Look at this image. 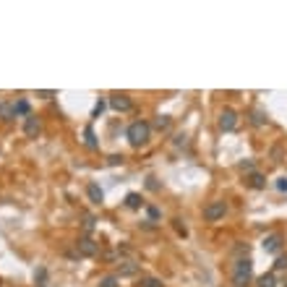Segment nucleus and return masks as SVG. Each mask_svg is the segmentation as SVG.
<instances>
[{
  "label": "nucleus",
  "instance_id": "1",
  "mask_svg": "<svg viewBox=\"0 0 287 287\" xmlns=\"http://www.w3.org/2000/svg\"><path fill=\"white\" fill-rule=\"evenodd\" d=\"M230 277H232V285H235V287H248L251 280H253V261L248 259V256H240V259H235Z\"/></svg>",
  "mask_w": 287,
  "mask_h": 287
},
{
  "label": "nucleus",
  "instance_id": "2",
  "mask_svg": "<svg viewBox=\"0 0 287 287\" xmlns=\"http://www.w3.org/2000/svg\"><path fill=\"white\" fill-rule=\"evenodd\" d=\"M126 136L131 141V146H144V144L151 139V126L146 120H133L126 131Z\"/></svg>",
  "mask_w": 287,
  "mask_h": 287
},
{
  "label": "nucleus",
  "instance_id": "3",
  "mask_svg": "<svg viewBox=\"0 0 287 287\" xmlns=\"http://www.w3.org/2000/svg\"><path fill=\"white\" fill-rule=\"evenodd\" d=\"M224 214H227V204L219 201V199L217 201H209L207 207H204V219H207V222H219Z\"/></svg>",
  "mask_w": 287,
  "mask_h": 287
},
{
  "label": "nucleus",
  "instance_id": "4",
  "mask_svg": "<svg viewBox=\"0 0 287 287\" xmlns=\"http://www.w3.org/2000/svg\"><path fill=\"white\" fill-rule=\"evenodd\" d=\"M235 126H238V112L230 110V107H224L219 112V128L222 131H235Z\"/></svg>",
  "mask_w": 287,
  "mask_h": 287
},
{
  "label": "nucleus",
  "instance_id": "5",
  "mask_svg": "<svg viewBox=\"0 0 287 287\" xmlns=\"http://www.w3.org/2000/svg\"><path fill=\"white\" fill-rule=\"evenodd\" d=\"M76 248H78V253L81 256H99V243H94L91 238H78V243H76Z\"/></svg>",
  "mask_w": 287,
  "mask_h": 287
},
{
  "label": "nucleus",
  "instance_id": "6",
  "mask_svg": "<svg viewBox=\"0 0 287 287\" xmlns=\"http://www.w3.org/2000/svg\"><path fill=\"white\" fill-rule=\"evenodd\" d=\"M110 105H112V110H118V112H128L131 107H133V102H131V97L128 94H110Z\"/></svg>",
  "mask_w": 287,
  "mask_h": 287
},
{
  "label": "nucleus",
  "instance_id": "7",
  "mask_svg": "<svg viewBox=\"0 0 287 287\" xmlns=\"http://www.w3.org/2000/svg\"><path fill=\"white\" fill-rule=\"evenodd\" d=\"M42 131V123H39V118H34V115H29L26 120H24V133L29 139H37V133Z\"/></svg>",
  "mask_w": 287,
  "mask_h": 287
},
{
  "label": "nucleus",
  "instance_id": "8",
  "mask_svg": "<svg viewBox=\"0 0 287 287\" xmlns=\"http://www.w3.org/2000/svg\"><path fill=\"white\" fill-rule=\"evenodd\" d=\"M141 266L136 261H120L118 264V277H136Z\"/></svg>",
  "mask_w": 287,
  "mask_h": 287
},
{
  "label": "nucleus",
  "instance_id": "9",
  "mask_svg": "<svg viewBox=\"0 0 287 287\" xmlns=\"http://www.w3.org/2000/svg\"><path fill=\"white\" fill-rule=\"evenodd\" d=\"M282 248V235L280 232H274V235H269V238H264V251L266 253H277Z\"/></svg>",
  "mask_w": 287,
  "mask_h": 287
},
{
  "label": "nucleus",
  "instance_id": "10",
  "mask_svg": "<svg viewBox=\"0 0 287 287\" xmlns=\"http://www.w3.org/2000/svg\"><path fill=\"white\" fill-rule=\"evenodd\" d=\"M16 118V105L13 102H0V120H13Z\"/></svg>",
  "mask_w": 287,
  "mask_h": 287
},
{
  "label": "nucleus",
  "instance_id": "11",
  "mask_svg": "<svg viewBox=\"0 0 287 287\" xmlns=\"http://www.w3.org/2000/svg\"><path fill=\"white\" fill-rule=\"evenodd\" d=\"M86 193H89V199L94 201V204H102V199H105V193H102V188L97 186V183H89V186H86Z\"/></svg>",
  "mask_w": 287,
  "mask_h": 287
},
{
  "label": "nucleus",
  "instance_id": "12",
  "mask_svg": "<svg viewBox=\"0 0 287 287\" xmlns=\"http://www.w3.org/2000/svg\"><path fill=\"white\" fill-rule=\"evenodd\" d=\"M248 186H251V188H256V191H261V188H266V178L261 175V172H251Z\"/></svg>",
  "mask_w": 287,
  "mask_h": 287
},
{
  "label": "nucleus",
  "instance_id": "13",
  "mask_svg": "<svg viewBox=\"0 0 287 287\" xmlns=\"http://www.w3.org/2000/svg\"><path fill=\"white\" fill-rule=\"evenodd\" d=\"M136 287H165V282H162L159 277H141Z\"/></svg>",
  "mask_w": 287,
  "mask_h": 287
},
{
  "label": "nucleus",
  "instance_id": "14",
  "mask_svg": "<svg viewBox=\"0 0 287 287\" xmlns=\"http://www.w3.org/2000/svg\"><path fill=\"white\" fill-rule=\"evenodd\" d=\"M126 207H128V209H141L144 201H141L139 193H128V196H126Z\"/></svg>",
  "mask_w": 287,
  "mask_h": 287
},
{
  "label": "nucleus",
  "instance_id": "15",
  "mask_svg": "<svg viewBox=\"0 0 287 287\" xmlns=\"http://www.w3.org/2000/svg\"><path fill=\"white\" fill-rule=\"evenodd\" d=\"M99 287H120V277L118 274H107L99 280Z\"/></svg>",
  "mask_w": 287,
  "mask_h": 287
},
{
  "label": "nucleus",
  "instance_id": "16",
  "mask_svg": "<svg viewBox=\"0 0 287 287\" xmlns=\"http://www.w3.org/2000/svg\"><path fill=\"white\" fill-rule=\"evenodd\" d=\"M84 144L89 149H97V139H94V131H91V126L84 128Z\"/></svg>",
  "mask_w": 287,
  "mask_h": 287
},
{
  "label": "nucleus",
  "instance_id": "17",
  "mask_svg": "<svg viewBox=\"0 0 287 287\" xmlns=\"http://www.w3.org/2000/svg\"><path fill=\"white\" fill-rule=\"evenodd\" d=\"M259 287H277V277L269 272V274H264L259 277Z\"/></svg>",
  "mask_w": 287,
  "mask_h": 287
},
{
  "label": "nucleus",
  "instance_id": "18",
  "mask_svg": "<svg viewBox=\"0 0 287 287\" xmlns=\"http://www.w3.org/2000/svg\"><path fill=\"white\" fill-rule=\"evenodd\" d=\"M251 123H253V126H266V115L261 110H253L251 112Z\"/></svg>",
  "mask_w": 287,
  "mask_h": 287
},
{
  "label": "nucleus",
  "instance_id": "19",
  "mask_svg": "<svg viewBox=\"0 0 287 287\" xmlns=\"http://www.w3.org/2000/svg\"><path fill=\"white\" fill-rule=\"evenodd\" d=\"M34 282H37V287H47V272L39 266L37 269V274H34Z\"/></svg>",
  "mask_w": 287,
  "mask_h": 287
},
{
  "label": "nucleus",
  "instance_id": "20",
  "mask_svg": "<svg viewBox=\"0 0 287 287\" xmlns=\"http://www.w3.org/2000/svg\"><path fill=\"white\" fill-rule=\"evenodd\" d=\"M16 105V115H26L29 118V102L26 99H18V102H13Z\"/></svg>",
  "mask_w": 287,
  "mask_h": 287
},
{
  "label": "nucleus",
  "instance_id": "21",
  "mask_svg": "<svg viewBox=\"0 0 287 287\" xmlns=\"http://www.w3.org/2000/svg\"><path fill=\"white\" fill-rule=\"evenodd\" d=\"M285 269H287V256H280L274 261V272H285Z\"/></svg>",
  "mask_w": 287,
  "mask_h": 287
},
{
  "label": "nucleus",
  "instance_id": "22",
  "mask_svg": "<svg viewBox=\"0 0 287 287\" xmlns=\"http://www.w3.org/2000/svg\"><path fill=\"white\" fill-rule=\"evenodd\" d=\"M157 128H159V131L170 128V118H157Z\"/></svg>",
  "mask_w": 287,
  "mask_h": 287
},
{
  "label": "nucleus",
  "instance_id": "23",
  "mask_svg": "<svg viewBox=\"0 0 287 287\" xmlns=\"http://www.w3.org/2000/svg\"><path fill=\"white\" fill-rule=\"evenodd\" d=\"M102 110H105V102L99 99L97 105H94V112H91V115H94V118H99V115H102Z\"/></svg>",
  "mask_w": 287,
  "mask_h": 287
},
{
  "label": "nucleus",
  "instance_id": "24",
  "mask_svg": "<svg viewBox=\"0 0 287 287\" xmlns=\"http://www.w3.org/2000/svg\"><path fill=\"white\" fill-rule=\"evenodd\" d=\"M84 230H86V232L94 230V217H86V219H84Z\"/></svg>",
  "mask_w": 287,
  "mask_h": 287
},
{
  "label": "nucleus",
  "instance_id": "25",
  "mask_svg": "<svg viewBox=\"0 0 287 287\" xmlns=\"http://www.w3.org/2000/svg\"><path fill=\"white\" fill-rule=\"evenodd\" d=\"M37 97H42V99H50V97H55V91L45 89V91H37Z\"/></svg>",
  "mask_w": 287,
  "mask_h": 287
},
{
  "label": "nucleus",
  "instance_id": "26",
  "mask_svg": "<svg viewBox=\"0 0 287 287\" xmlns=\"http://www.w3.org/2000/svg\"><path fill=\"white\" fill-rule=\"evenodd\" d=\"M120 162H123V157H118V154L107 157V165H120Z\"/></svg>",
  "mask_w": 287,
  "mask_h": 287
},
{
  "label": "nucleus",
  "instance_id": "27",
  "mask_svg": "<svg viewBox=\"0 0 287 287\" xmlns=\"http://www.w3.org/2000/svg\"><path fill=\"white\" fill-rule=\"evenodd\" d=\"M277 191H287V178H280V180H277Z\"/></svg>",
  "mask_w": 287,
  "mask_h": 287
},
{
  "label": "nucleus",
  "instance_id": "28",
  "mask_svg": "<svg viewBox=\"0 0 287 287\" xmlns=\"http://www.w3.org/2000/svg\"><path fill=\"white\" fill-rule=\"evenodd\" d=\"M149 217H151V219H157V217H159V212H157L154 207H149Z\"/></svg>",
  "mask_w": 287,
  "mask_h": 287
}]
</instances>
